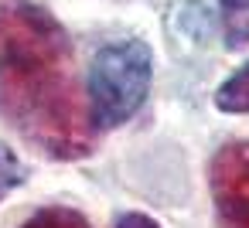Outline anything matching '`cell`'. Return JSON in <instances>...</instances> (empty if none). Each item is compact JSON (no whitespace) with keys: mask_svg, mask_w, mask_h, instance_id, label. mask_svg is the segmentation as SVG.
<instances>
[{"mask_svg":"<svg viewBox=\"0 0 249 228\" xmlns=\"http://www.w3.org/2000/svg\"><path fill=\"white\" fill-rule=\"evenodd\" d=\"M0 113L48 157L72 160L92 150V116L79 99L69 34L35 4L0 17Z\"/></svg>","mask_w":249,"mask_h":228,"instance_id":"cell-1","label":"cell"},{"mask_svg":"<svg viewBox=\"0 0 249 228\" xmlns=\"http://www.w3.org/2000/svg\"><path fill=\"white\" fill-rule=\"evenodd\" d=\"M154 55L143 41H116L96 51L89 65V116L92 126L126 123L147 99Z\"/></svg>","mask_w":249,"mask_h":228,"instance_id":"cell-2","label":"cell"},{"mask_svg":"<svg viewBox=\"0 0 249 228\" xmlns=\"http://www.w3.org/2000/svg\"><path fill=\"white\" fill-rule=\"evenodd\" d=\"M208 174L222 228H249V143H225Z\"/></svg>","mask_w":249,"mask_h":228,"instance_id":"cell-3","label":"cell"},{"mask_svg":"<svg viewBox=\"0 0 249 228\" xmlns=\"http://www.w3.org/2000/svg\"><path fill=\"white\" fill-rule=\"evenodd\" d=\"M218 17L225 48L242 51L249 45V0H218Z\"/></svg>","mask_w":249,"mask_h":228,"instance_id":"cell-4","label":"cell"},{"mask_svg":"<svg viewBox=\"0 0 249 228\" xmlns=\"http://www.w3.org/2000/svg\"><path fill=\"white\" fill-rule=\"evenodd\" d=\"M215 106L222 113H249V62L222 82V89L215 92Z\"/></svg>","mask_w":249,"mask_h":228,"instance_id":"cell-5","label":"cell"},{"mask_svg":"<svg viewBox=\"0 0 249 228\" xmlns=\"http://www.w3.org/2000/svg\"><path fill=\"white\" fill-rule=\"evenodd\" d=\"M21 228H89V221L72 208H45L31 221H24Z\"/></svg>","mask_w":249,"mask_h":228,"instance_id":"cell-6","label":"cell"},{"mask_svg":"<svg viewBox=\"0 0 249 228\" xmlns=\"http://www.w3.org/2000/svg\"><path fill=\"white\" fill-rule=\"evenodd\" d=\"M24 180V167H21V160L0 143V197H4L7 191H14L18 184Z\"/></svg>","mask_w":249,"mask_h":228,"instance_id":"cell-7","label":"cell"},{"mask_svg":"<svg viewBox=\"0 0 249 228\" xmlns=\"http://www.w3.org/2000/svg\"><path fill=\"white\" fill-rule=\"evenodd\" d=\"M116 228H160L154 218H147V214H140V211H130V214H123L120 221H116Z\"/></svg>","mask_w":249,"mask_h":228,"instance_id":"cell-8","label":"cell"}]
</instances>
